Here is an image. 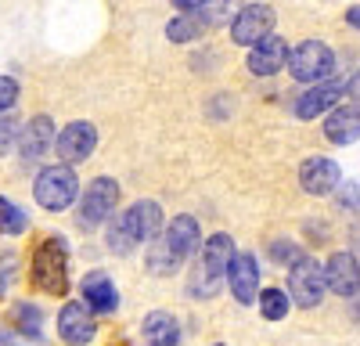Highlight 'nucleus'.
<instances>
[{
    "label": "nucleus",
    "instance_id": "20",
    "mask_svg": "<svg viewBox=\"0 0 360 346\" xmlns=\"http://www.w3.org/2000/svg\"><path fill=\"white\" fill-rule=\"evenodd\" d=\"M141 332H144V339L152 346H176L180 342V325H176V317L166 314V310H152V314H148Z\"/></svg>",
    "mask_w": 360,
    "mask_h": 346
},
{
    "label": "nucleus",
    "instance_id": "23",
    "mask_svg": "<svg viewBox=\"0 0 360 346\" xmlns=\"http://www.w3.org/2000/svg\"><path fill=\"white\" fill-rule=\"evenodd\" d=\"M205 29V22L198 18V15H180V18H173L169 25H166V37L173 40V44H188V40H195L198 33Z\"/></svg>",
    "mask_w": 360,
    "mask_h": 346
},
{
    "label": "nucleus",
    "instance_id": "29",
    "mask_svg": "<svg viewBox=\"0 0 360 346\" xmlns=\"http://www.w3.org/2000/svg\"><path fill=\"white\" fill-rule=\"evenodd\" d=\"M270 256H274L278 264H288V267H295L299 260H303V252H299L292 242H274V245H270Z\"/></svg>",
    "mask_w": 360,
    "mask_h": 346
},
{
    "label": "nucleus",
    "instance_id": "18",
    "mask_svg": "<svg viewBox=\"0 0 360 346\" xmlns=\"http://www.w3.org/2000/svg\"><path fill=\"white\" fill-rule=\"evenodd\" d=\"M324 137L332 144H353L360 141V105H339L335 112H328Z\"/></svg>",
    "mask_w": 360,
    "mask_h": 346
},
{
    "label": "nucleus",
    "instance_id": "17",
    "mask_svg": "<svg viewBox=\"0 0 360 346\" xmlns=\"http://www.w3.org/2000/svg\"><path fill=\"white\" fill-rule=\"evenodd\" d=\"M234 238L231 235H213V238H205V249H202V274H209L213 281L224 278V271H231L234 264Z\"/></svg>",
    "mask_w": 360,
    "mask_h": 346
},
{
    "label": "nucleus",
    "instance_id": "7",
    "mask_svg": "<svg viewBox=\"0 0 360 346\" xmlns=\"http://www.w3.org/2000/svg\"><path fill=\"white\" fill-rule=\"evenodd\" d=\"M270 29H274V8L270 4H245L231 22V40L245 44V47H256L259 40L274 37Z\"/></svg>",
    "mask_w": 360,
    "mask_h": 346
},
{
    "label": "nucleus",
    "instance_id": "34",
    "mask_svg": "<svg viewBox=\"0 0 360 346\" xmlns=\"http://www.w3.org/2000/svg\"><path fill=\"white\" fill-rule=\"evenodd\" d=\"M217 346H224V342H217Z\"/></svg>",
    "mask_w": 360,
    "mask_h": 346
},
{
    "label": "nucleus",
    "instance_id": "33",
    "mask_svg": "<svg viewBox=\"0 0 360 346\" xmlns=\"http://www.w3.org/2000/svg\"><path fill=\"white\" fill-rule=\"evenodd\" d=\"M8 274H11L8 267H0V296H4V288H8Z\"/></svg>",
    "mask_w": 360,
    "mask_h": 346
},
{
    "label": "nucleus",
    "instance_id": "32",
    "mask_svg": "<svg viewBox=\"0 0 360 346\" xmlns=\"http://www.w3.org/2000/svg\"><path fill=\"white\" fill-rule=\"evenodd\" d=\"M346 18H349V25H353V29H360V4H356V8H349V15H346Z\"/></svg>",
    "mask_w": 360,
    "mask_h": 346
},
{
    "label": "nucleus",
    "instance_id": "15",
    "mask_svg": "<svg viewBox=\"0 0 360 346\" xmlns=\"http://www.w3.org/2000/svg\"><path fill=\"white\" fill-rule=\"evenodd\" d=\"M51 141H54V123L47 120V115H33V120L25 123V130H22V141H18L22 162H33V159L47 155Z\"/></svg>",
    "mask_w": 360,
    "mask_h": 346
},
{
    "label": "nucleus",
    "instance_id": "6",
    "mask_svg": "<svg viewBox=\"0 0 360 346\" xmlns=\"http://www.w3.org/2000/svg\"><path fill=\"white\" fill-rule=\"evenodd\" d=\"M324 288H328V278H324V267L317 260L303 256L299 264L288 271V296L299 303V307H317L324 300Z\"/></svg>",
    "mask_w": 360,
    "mask_h": 346
},
{
    "label": "nucleus",
    "instance_id": "30",
    "mask_svg": "<svg viewBox=\"0 0 360 346\" xmlns=\"http://www.w3.org/2000/svg\"><path fill=\"white\" fill-rule=\"evenodd\" d=\"M15 101H18V79L0 76V112H8Z\"/></svg>",
    "mask_w": 360,
    "mask_h": 346
},
{
    "label": "nucleus",
    "instance_id": "5",
    "mask_svg": "<svg viewBox=\"0 0 360 346\" xmlns=\"http://www.w3.org/2000/svg\"><path fill=\"white\" fill-rule=\"evenodd\" d=\"M115 202H119V184L112 177H98L90 181V188L83 191L79 198V210H76V220L83 231H94L101 227L112 213H115Z\"/></svg>",
    "mask_w": 360,
    "mask_h": 346
},
{
    "label": "nucleus",
    "instance_id": "14",
    "mask_svg": "<svg viewBox=\"0 0 360 346\" xmlns=\"http://www.w3.org/2000/svg\"><path fill=\"white\" fill-rule=\"evenodd\" d=\"M288 44H285V37H266V40H259L252 51H249V58H245V65H249V72L252 76H274V72H281V65H288Z\"/></svg>",
    "mask_w": 360,
    "mask_h": 346
},
{
    "label": "nucleus",
    "instance_id": "8",
    "mask_svg": "<svg viewBox=\"0 0 360 346\" xmlns=\"http://www.w3.org/2000/svg\"><path fill=\"white\" fill-rule=\"evenodd\" d=\"M54 148H58V155H62V166H72V162L90 159V152L98 148V130H94V123H86V120L69 123L62 134H58Z\"/></svg>",
    "mask_w": 360,
    "mask_h": 346
},
{
    "label": "nucleus",
    "instance_id": "3",
    "mask_svg": "<svg viewBox=\"0 0 360 346\" xmlns=\"http://www.w3.org/2000/svg\"><path fill=\"white\" fill-rule=\"evenodd\" d=\"M76 195H79V181H76L72 166H47V169H40V177L33 181V198L40 202L44 210H51V213L69 210L76 202Z\"/></svg>",
    "mask_w": 360,
    "mask_h": 346
},
{
    "label": "nucleus",
    "instance_id": "24",
    "mask_svg": "<svg viewBox=\"0 0 360 346\" xmlns=\"http://www.w3.org/2000/svg\"><path fill=\"white\" fill-rule=\"evenodd\" d=\"M25 227H29L25 213L18 206H11L8 198H0V231H8V235H22Z\"/></svg>",
    "mask_w": 360,
    "mask_h": 346
},
{
    "label": "nucleus",
    "instance_id": "13",
    "mask_svg": "<svg viewBox=\"0 0 360 346\" xmlns=\"http://www.w3.org/2000/svg\"><path fill=\"white\" fill-rule=\"evenodd\" d=\"M98 325L94 317H90V310L83 303H65L62 314H58V335H62V342L69 346H86L90 339H94Z\"/></svg>",
    "mask_w": 360,
    "mask_h": 346
},
{
    "label": "nucleus",
    "instance_id": "10",
    "mask_svg": "<svg viewBox=\"0 0 360 346\" xmlns=\"http://www.w3.org/2000/svg\"><path fill=\"white\" fill-rule=\"evenodd\" d=\"M299 184H303V191H310V195L339 191V188H342V169H339V162H332V159L314 155V159H307L303 166H299Z\"/></svg>",
    "mask_w": 360,
    "mask_h": 346
},
{
    "label": "nucleus",
    "instance_id": "12",
    "mask_svg": "<svg viewBox=\"0 0 360 346\" xmlns=\"http://www.w3.org/2000/svg\"><path fill=\"white\" fill-rule=\"evenodd\" d=\"M227 285H231V293H234L238 303L259 300V264H256L252 252H238L234 256V264L227 271Z\"/></svg>",
    "mask_w": 360,
    "mask_h": 346
},
{
    "label": "nucleus",
    "instance_id": "31",
    "mask_svg": "<svg viewBox=\"0 0 360 346\" xmlns=\"http://www.w3.org/2000/svg\"><path fill=\"white\" fill-rule=\"evenodd\" d=\"M346 94H349V98H356V101H360V72H356V76H353V79H349V83H346Z\"/></svg>",
    "mask_w": 360,
    "mask_h": 346
},
{
    "label": "nucleus",
    "instance_id": "9",
    "mask_svg": "<svg viewBox=\"0 0 360 346\" xmlns=\"http://www.w3.org/2000/svg\"><path fill=\"white\" fill-rule=\"evenodd\" d=\"M324 278H328V288H332L335 296H356L360 293V264H356V256L339 249L328 256V267H324Z\"/></svg>",
    "mask_w": 360,
    "mask_h": 346
},
{
    "label": "nucleus",
    "instance_id": "21",
    "mask_svg": "<svg viewBox=\"0 0 360 346\" xmlns=\"http://www.w3.org/2000/svg\"><path fill=\"white\" fill-rule=\"evenodd\" d=\"M180 264H184V256L173 249V242L166 235H159L152 245H148V271H152V274H159V278L162 274H176Z\"/></svg>",
    "mask_w": 360,
    "mask_h": 346
},
{
    "label": "nucleus",
    "instance_id": "22",
    "mask_svg": "<svg viewBox=\"0 0 360 346\" xmlns=\"http://www.w3.org/2000/svg\"><path fill=\"white\" fill-rule=\"evenodd\" d=\"M292 307V296L281 293V288H263L259 293V314L266 321H285V314Z\"/></svg>",
    "mask_w": 360,
    "mask_h": 346
},
{
    "label": "nucleus",
    "instance_id": "2",
    "mask_svg": "<svg viewBox=\"0 0 360 346\" xmlns=\"http://www.w3.org/2000/svg\"><path fill=\"white\" fill-rule=\"evenodd\" d=\"M33 285L47 296H65V288H69V252H65L62 235H51L37 245V252H33Z\"/></svg>",
    "mask_w": 360,
    "mask_h": 346
},
{
    "label": "nucleus",
    "instance_id": "16",
    "mask_svg": "<svg viewBox=\"0 0 360 346\" xmlns=\"http://www.w3.org/2000/svg\"><path fill=\"white\" fill-rule=\"evenodd\" d=\"M83 307L94 310V314H112L119 307V293H115V285L105 271H94V274L83 278Z\"/></svg>",
    "mask_w": 360,
    "mask_h": 346
},
{
    "label": "nucleus",
    "instance_id": "26",
    "mask_svg": "<svg viewBox=\"0 0 360 346\" xmlns=\"http://www.w3.org/2000/svg\"><path fill=\"white\" fill-rule=\"evenodd\" d=\"M15 321H22V328H25V335H37L40 332V310L33 307V303H18L15 307Z\"/></svg>",
    "mask_w": 360,
    "mask_h": 346
},
{
    "label": "nucleus",
    "instance_id": "27",
    "mask_svg": "<svg viewBox=\"0 0 360 346\" xmlns=\"http://www.w3.org/2000/svg\"><path fill=\"white\" fill-rule=\"evenodd\" d=\"M0 346H47V342H40L37 335H25V332H18V328L0 325Z\"/></svg>",
    "mask_w": 360,
    "mask_h": 346
},
{
    "label": "nucleus",
    "instance_id": "11",
    "mask_svg": "<svg viewBox=\"0 0 360 346\" xmlns=\"http://www.w3.org/2000/svg\"><path fill=\"white\" fill-rule=\"evenodd\" d=\"M342 94H346V83H342V79L317 83V86H310L307 94L295 98V115H299V120H314V115H321V112H328V108L335 112Z\"/></svg>",
    "mask_w": 360,
    "mask_h": 346
},
{
    "label": "nucleus",
    "instance_id": "25",
    "mask_svg": "<svg viewBox=\"0 0 360 346\" xmlns=\"http://www.w3.org/2000/svg\"><path fill=\"white\" fill-rule=\"evenodd\" d=\"M22 120H15V115H0V155H8L15 144L22 141Z\"/></svg>",
    "mask_w": 360,
    "mask_h": 346
},
{
    "label": "nucleus",
    "instance_id": "4",
    "mask_svg": "<svg viewBox=\"0 0 360 346\" xmlns=\"http://www.w3.org/2000/svg\"><path fill=\"white\" fill-rule=\"evenodd\" d=\"M288 72H292V79L310 83V86L328 83V76L335 72V54H332V47L321 44V40H307V44H299V47L292 51Z\"/></svg>",
    "mask_w": 360,
    "mask_h": 346
},
{
    "label": "nucleus",
    "instance_id": "19",
    "mask_svg": "<svg viewBox=\"0 0 360 346\" xmlns=\"http://www.w3.org/2000/svg\"><path fill=\"white\" fill-rule=\"evenodd\" d=\"M166 238L173 242V249L180 252V256H195L198 249H205L202 245V231H198V220L195 217H188V213H180V217H173L169 220V227H166Z\"/></svg>",
    "mask_w": 360,
    "mask_h": 346
},
{
    "label": "nucleus",
    "instance_id": "28",
    "mask_svg": "<svg viewBox=\"0 0 360 346\" xmlns=\"http://www.w3.org/2000/svg\"><path fill=\"white\" fill-rule=\"evenodd\" d=\"M339 206L360 213V181H342V188H339Z\"/></svg>",
    "mask_w": 360,
    "mask_h": 346
},
{
    "label": "nucleus",
    "instance_id": "1",
    "mask_svg": "<svg viewBox=\"0 0 360 346\" xmlns=\"http://www.w3.org/2000/svg\"><path fill=\"white\" fill-rule=\"evenodd\" d=\"M159 227H162L159 202L141 198V202H134L130 210H123V217H115L108 224V249L112 252H130L141 242H155Z\"/></svg>",
    "mask_w": 360,
    "mask_h": 346
}]
</instances>
